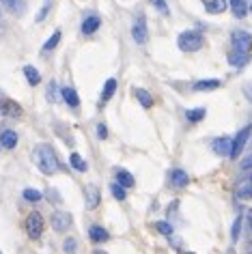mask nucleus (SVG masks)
Returning <instances> with one entry per match:
<instances>
[{
	"instance_id": "f257e3e1",
	"label": "nucleus",
	"mask_w": 252,
	"mask_h": 254,
	"mask_svg": "<svg viewBox=\"0 0 252 254\" xmlns=\"http://www.w3.org/2000/svg\"><path fill=\"white\" fill-rule=\"evenodd\" d=\"M33 160L37 164V168L41 170L43 175H54L56 170L61 168V162L56 157V151L50 147V144H39L33 153Z\"/></svg>"
},
{
	"instance_id": "f03ea898",
	"label": "nucleus",
	"mask_w": 252,
	"mask_h": 254,
	"mask_svg": "<svg viewBox=\"0 0 252 254\" xmlns=\"http://www.w3.org/2000/svg\"><path fill=\"white\" fill-rule=\"evenodd\" d=\"M203 35L198 30H184L179 37H177V46L181 52H198L203 48Z\"/></svg>"
},
{
	"instance_id": "7ed1b4c3",
	"label": "nucleus",
	"mask_w": 252,
	"mask_h": 254,
	"mask_svg": "<svg viewBox=\"0 0 252 254\" xmlns=\"http://www.w3.org/2000/svg\"><path fill=\"white\" fill-rule=\"evenodd\" d=\"M24 228H26L30 239H39L43 235V228H46V222H43V215L39 211H33L24 222Z\"/></svg>"
},
{
	"instance_id": "20e7f679",
	"label": "nucleus",
	"mask_w": 252,
	"mask_h": 254,
	"mask_svg": "<svg viewBox=\"0 0 252 254\" xmlns=\"http://www.w3.org/2000/svg\"><path fill=\"white\" fill-rule=\"evenodd\" d=\"M231 48L239 50V52H248L250 54V50H252V35L248 33V30H242V28L233 30V33H231Z\"/></svg>"
},
{
	"instance_id": "39448f33",
	"label": "nucleus",
	"mask_w": 252,
	"mask_h": 254,
	"mask_svg": "<svg viewBox=\"0 0 252 254\" xmlns=\"http://www.w3.org/2000/svg\"><path fill=\"white\" fill-rule=\"evenodd\" d=\"M250 131H252V125H246L239 134L233 138V142H231V155L233 160H237L239 155H242V149L246 147V142H248V138H250Z\"/></svg>"
},
{
	"instance_id": "423d86ee",
	"label": "nucleus",
	"mask_w": 252,
	"mask_h": 254,
	"mask_svg": "<svg viewBox=\"0 0 252 254\" xmlns=\"http://www.w3.org/2000/svg\"><path fill=\"white\" fill-rule=\"evenodd\" d=\"M73 224V215L69 211H54L52 213V228L56 233H65Z\"/></svg>"
},
{
	"instance_id": "0eeeda50",
	"label": "nucleus",
	"mask_w": 252,
	"mask_h": 254,
	"mask_svg": "<svg viewBox=\"0 0 252 254\" xmlns=\"http://www.w3.org/2000/svg\"><path fill=\"white\" fill-rule=\"evenodd\" d=\"M0 114L11 117V119H17V117H22V106L17 104V101H13V99L2 97V101H0Z\"/></svg>"
},
{
	"instance_id": "6e6552de",
	"label": "nucleus",
	"mask_w": 252,
	"mask_h": 254,
	"mask_svg": "<svg viewBox=\"0 0 252 254\" xmlns=\"http://www.w3.org/2000/svg\"><path fill=\"white\" fill-rule=\"evenodd\" d=\"M131 37H134L136 43H147L149 41V30H147V24H144V17H138L131 26Z\"/></svg>"
},
{
	"instance_id": "1a4fd4ad",
	"label": "nucleus",
	"mask_w": 252,
	"mask_h": 254,
	"mask_svg": "<svg viewBox=\"0 0 252 254\" xmlns=\"http://www.w3.org/2000/svg\"><path fill=\"white\" fill-rule=\"evenodd\" d=\"M99 200H102V192H99V188H97V186H86V188H84V202H86V209L99 207Z\"/></svg>"
},
{
	"instance_id": "9d476101",
	"label": "nucleus",
	"mask_w": 252,
	"mask_h": 254,
	"mask_svg": "<svg viewBox=\"0 0 252 254\" xmlns=\"http://www.w3.org/2000/svg\"><path fill=\"white\" fill-rule=\"evenodd\" d=\"M231 138H226V136H222V138H216V140L211 142V151L216 155H220V157H229L231 155Z\"/></svg>"
},
{
	"instance_id": "9b49d317",
	"label": "nucleus",
	"mask_w": 252,
	"mask_h": 254,
	"mask_svg": "<svg viewBox=\"0 0 252 254\" xmlns=\"http://www.w3.org/2000/svg\"><path fill=\"white\" fill-rule=\"evenodd\" d=\"M252 56L248 52H239V50L235 48H231V52H229V65L233 67H244V65H248Z\"/></svg>"
},
{
	"instance_id": "f8f14e48",
	"label": "nucleus",
	"mask_w": 252,
	"mask_h": 254,
	"mask_svg": "<svg viewBox=\"0 0 252 254\" xmlns=\"http://www.w3.org/2000/svg\"><path fill=\"white\" fill-rule=\"evenodd\" d=\"M205 11L211 15H220L229 9V0H205Z\"/></svg>"
},
{
	"instance_id": "ddd939ff",
	"label": "nucleus",
	"mask_w": 252,
	"mask_h": 254,
	"mask_svg": "<svg viewBox=\"0 0 252 254\" xmlns=\"http://www.w3.org/2000/svg\"><path fill=\"white\" fill-rule=\"evenodd\" d=\"M99 26H102V20H99V15H86L84 22H82V33L84 35H93L95 30H99Z\"/></svg>"
},
{
	"instance_id": "4468645a",
	"label": "nucleus",
	"mask_w": 252,
	"mask_h": 254,
	"mask_svg": "<svg viewBox=\"0 0 252 254\" xmlns=\"http://www.w3.org/2000/svg\"><path fill=\"white\" fill-rule=\"evenodd\" d=\"M61 97L65 99V104H67V106L80 108V97H78V93H75V88H71V86H63V88H61Z\"/></svg>"
},
{
	"instance_id": "2eb2a0df",
	"label": "nucleus",
	"mask_w": 252,
	"mask_h": 254,
	"mask_svg": "<svg viewBox=\"0 0 252 254\" xmlns=\"http://www.w3.org/2000/svg\"><path fill=\"white\" fill-rule=\"evenodd\" d=\"M15 144H17V131H13V129H2L0 131V147L13 149Z\"/></svg>"
},
{
	"instance_id": "dca6fc26",
	"label": "nucleus",
	"mask_w": 252,
	"mask_h": 254,
	"mask_svg": "<svg viewBox=\"0 0 252 254\" xmlns=\"http://www.w3.org/2000/svg\"><path fill=\"white\" fill-rule=\"evenodd\" d=\"M89 237H91V241L93 244H104V241H108L110 239V233L106 231V228H102V226H91L89 228Z\"/></svg>"
},
{
	"instance_id": "f3484780",
	"label": "nucleus",
	"mask_w": 252,
	"mask_h": 254,
	"mask_svg": "<svg viewBox=\"0 0 252 254\" xmlns=\"http://www.w3.org/2000/svg\"><path fill=\"white\" fill-rule=\"evenodd\" d=\"M134 95H136V99L140 101V106L142 108H153V104H155V99H153V95H151L147 88H134Z\"/></svg>"
},
{
	"instance_id": "a211bd4d",
	"label": "nucleus",
	"mask_w": 252,
	"mask_h": 254,
	"mask_svg": "<svg viewBox=\"0 0 252 254\" xmlns=\"http://www.w3.org/2000/svg\"><path fill=\"white\" fill-rule=\"evenodd\" d=\"M117 183L119 186H123V188H134V175L129 173V170H125V168H117Z\"/></svg>"
},
{
	"instance_id": "6ab92c4d",
	"label": "nucleus",
	"mask_w": 252,
	"mask_h": 254,
	"mask_svg": "<svg viewBox=\"0 0 252 254\" xmlns=\"http://www.w3.org/2000/svg\"><path fill=\"white\" fill-rule=\"evenodd\" d=\"M171 183L175 188H186L188 183H190V177H188L186 170L177 168V170H173V173H171Z\"/></svg>"
},
{
	"instance_id": "aec40b11",
	"label": "nucleus",
	"mask_w": 252,
	"mask_h": 254,
	"mask_svg": "<svg viewBox=\"0 0 252 254\" xmlns=\"http://www.w3.org/2000/svg\"><path fill=\"white\" fill-rule=\"evenodd\" d=\"M229 7H231V11H233V15L235 17H246L250 4L246 2V0H229Z\"/></svg>"
},
{
	"instance_id": "412c9836",
	"label": "nucleus",
	"mask_w": 252,
	"mask_h": 254,
	"mask_svg": "<svg viewBox=\"0 0 252 254\" xmlns=\"http://www.w3.org/2000/svg\"><path fill=\"white\" fill-rule=\"evenodd\" d=\"M194 91L196 93H205V91H216V88H220V80H198L194 82Z\"/></svg>"
},
{
	"instance_id": "4be33fe9",
	"label": "nucleus",
	"mask_w": 252,
	"mask_h": 254,
	"mask_svg": "<svg viewBox=\"0 0 252 254\" xmlns=\"http://www.w3.org/2000/svg\"><path fill=\"white\" fill-rule=\"evenodd\" d=\"M22 71H24V75H26V82H28L30 86H37V84L41 82V73H39V69H37V67L26 65V67L22 69Z\"/></svg>"
},
{
	"instance_id": "5701e85b",
	"label": "nucleus",
	"mask_w": 252,
	"mask_h": 254,
	"mask_svg": "<svg viewBox=\"0 0 252 254\" xmlns=\"http://www.w3.org/2000/svg\"><path fill=\"white\" fill-rule=\"evenodd\" d=\"M69 166L75 168L78 173H86V168H89V164L84 162V157H82L80 153H71L69 155Z\"/></svg>"
},
{
	"instance_id": "b1692460",
	"label": "nucleus",
	"mask_w": 252,
	"mask_h": 254,
	"mask_svg": "<svg viewBox=\"0 0 252 254\" xmlns=\"http://www.w3.org/2000/svg\"><path fill=\"white\" fill-rule=\"evenodd\" d=\"M186 117H188L190 123H200V121L207 117V110H205V108H194V110H188L186 112Z\"/></svg>"
},
{
	"instance_id": "393cba45",
	"label": "nucleus",
	"mask_w": 252,
	"mask_h": 254,
	"mask_svg": "<svg viewBox=\"0 0 252 254\" xmlns=\"http://www.w3.org/2000/svg\"><path fill=\"white\" fill-rule=\"evenodd\" d=\"M115 91H117V80L115 78H108V80H106V84H104V91H102V99L108 101L112 95H115Z\"/></svg>"
},
{
	"instance_id": "a878e982",
	"label": "nucleus",
	"mask_w": 252,
	"mask_h": 254,
	"mask_svg": "<svg viewBox=\"0 0 252 254\" xmlns=\"http://www.w3.org/2000/svg\"><path fill=\"white\" fill-rule=\"evenodd\" d=\"M22 196H24V200H28V202H39L43 198V194L39 192V190H35V188H26L22 192Z\"/></svg>"
},
{
	"instance_id": "bb28decb",
	"label": "nucleus",
	"mask_w": 252,
	"mask_h": 254,
	"mask_svg": "<svg viewBox=\"0 0 252 254\" xmlns=\"http://www.w3.org/2000/svg\"><path fill=\"white\" fill-rule=\"evenodd\" d=\"M61 37H63V33H61V30H54V33H52V37H50V39H48L46 43H43V52H50V50H54L56 46H59Z\"/></svg>"
},
{
	"instance_id": "cd10ccee",
	"label": "nucleus",
	"mask_w": 252,
	"mask_h": 254,
	"mask_svg": "<svg viewBox=\"0 0 252 254\" xmlns=\"http://www.w3.org/2000/svg\"><path fill=\"white\" fill-rule=\"evenodd\" d=\"M63 250H65V254H75L78 252V241H75L73 237H67L65 241H63Z\"/></svg>"
},
{
	"instance_id": "c85d7f7f",
	"label": "nucleus",
	"mask_w": 252,
	"mask_h": 254,
	"mask_svg": "<svg viewBox=\"0 0 252 254\" xmlns=\"http://www.w3.org/2000/svg\"><path fill=\"white\" fill-rule=\"evenodd\" d=\"M110 192H112V196H115L117 200H125V198H127V194H125V188L119 186V183H112V186H110Z\"/></svg>"
},
{
	"instance_id": "c756f323",
	"label": "nucleus",
	"mask_w": 252,
	"mask_h": 254,
	"mask_svg": "<svg viewBox=\"0 0 252 254\" xmlns=\"http://www.w3.org/2000/svg\"><path fill=\"white\" fill-rule=\"evenodd\" d=\"M237 198H242V200L252 198V183H246V186H242L237 190Z\"/></svg>"
},
{
	"instance_id": "7c9ffc66",
	"label": "nucleus",
	"mask_w": 252,
	"mask_h": 254,
	"mask_svg": "<svg viewBox=\"0 0 252 254\" xmlns=\"http://www.w3.org/2000/svg\"><path fill=\"white\" fill-rule=\"evenodd\" d=\"M155 231H157V233H162V235H166V237H171V235L175 233V231H173V226L168 224V222H155Z\"/></svg>"
},
{
	"instance_id": "2f4dec72",
	"label": "nucleus",
	"mask_w": 252,
	"mask_h": 254,
	"mask_svg": "<svg viewBox=\"0 0 252 254\" xmlns=\"http://www.w3.org/2000/svg\"><path fill=\"white\" fill-rule=\"evenodd\" d=\"M151 4L160 11L162 15H168V4H166V0H151Z\"/></svg>"
},
{
	"instance_id": "473e14b6",
	"label": "nucleus",
	"mask_w": 252,
	"mask_h": 254,
	"mask_svg": "<svg viewBox=\"0 0 252 254\" xmlns=\"http://www.w3.org/2000/svg\"><path fill=\"white\" fill-rule=\"evenodd\" d=\"M239 231H242V218H237V220H235V224H233V233H231L233 241H237V239H239Z\"/></svg>"
},
{
	"instance_id": "72a5a7b5",
	"label": "nucleus",
	"mask_w": 252,
	"mask_h": 254,
	"mask_svg": "<svg viewBox=\"0 0 252 254\" xmlns=\"http://www.w3.org/2000/svg\"><path fill=\"white\" fill-rule=\"evenodd\" d=\"M242 93H244V97H246V99L252 101V80H250V82H246V84L242 86Z\"/></svg>"
},
{
	"instance_id": "f704fd0d",
	"label": "nucleus",
	"mask_w": 252,
	"mask_h": 254,
	"mask_svg": "<svg viewBox=\"0 0 252 254\" xmlns=\"http://www.w3.org/2000/svg\"><path fill=\"white\" fill-rule=\"evenodd\" d=\"M48 11H50V0H46V4H43V7H41V11H39V15H37V22H43V20H46Z\"/></svg>"
},
{
	"instance_id": "c9c22d12",
	"label": "nucleus",
	"mask_w": 252,
	"mask_h": 254,
	"mask_svg": "<svg viewBox=\"0 0 252 254\" xmlns=\"http://www.w3.org/2000/svg\"><path fill=\"white\" fill-rule=\"evenodd\" d=\"M97 138H102V140H104V138H108V127H106L104 123L97 125Z\"/></svg>"
},
{
	"instance_id": "e433bc0d",
	"label": "nucleus",
	"mask_w": 252,
	"mask_h": 254,
	"mask_svg": "<svg viewBox=\"0 0 252 254\" xmlns=\"http://www.w3.org/2000/svg\"><path fill=\"white\" fill-rule=\"evenodd\" d=\"M56 84H54V82H50V86H48V97L50 99H56Z\"/></svg>"
},
{
	"instance_id": "4c0bfd02",
	"label": "nucleus",
	"mask_w": 252,
	"mask_h": 254,
	"mask_svg": "<svg viewBox=\"0 0 252 254\" xmlns=\"http://www.w3.org/2000/svg\"><path fill=\"white\" fill-rule=\"evenodd\" d=\"M242 168H244V170H248V168H252V155H250V157H246V160L242 162Z\"/></svg>"
},
{
	"instance_id": "58836bf2",
	"label": "nucleus",
	"mask_w": 252,
	"mask_h": 254,
	"mask_svg": "<svg viewBox=\"0 0 252 254\" xmlns=\"http://www.w3.org/2000/svg\"><path fill=\"white\" fill-rule=\"evenodd\" d=\"M93 254H108V252H106V250H95Z\"/></svg>"
},
{
	"instance_id": "ea45409f",
	"label": "nucleus",
	"mask_w": 252,
	"mask_h": 254,
	"mask_svg": "<svg viewBox=\"0 0 252 254\" xmlns=\"http://www.w3.org/2000/svg\"><path fill=\"white\" fill-rule=\"evenodd\" d=\"M248 11H250V13H252V4H250V7H248Z\"/></svg>"
},
{
	"instance_id": "a19ab883",
	"label": "nucleus",
	"mask_w": 252,
	"mask_h": 254,
	"mask_svg": "<svg viewBox=\"0 0 252 254\" xmlns=\"http://www.w3.org/2000/svg\"><path fill=\"white\" fill-rule=\"evenodd\" d=\"M250 183H252V175H250Z\"/></svg>"
},
{
	"instance_id": "79ce46f5",
	"label": "nucleus",
	"mask_w": 252,
	"mask_h": 254,
	"mask_svg": "<svg viewBox=\"0 0 252 254\" xmlns=\"http://www.w3.org/2000/svg\"><path fill=\"white\" fill-rule=\"evenodd\" d=\"M186 254H194V252H186Z\"/></svg>"
},
{
	"instance_id": "37998d69",
	"label": "nucleus",
	"mask_w": 252,
	"mask_h": 254,
	"mask_svg": "<svg viewBox=\"0 0 252 254\" xmlns=\"http://www.w3.org/2000/svg\"><path fill=\"white\" fill-rule=\"evenodd\" d=\"M250 226H252V220H250Z\"/></svg>"
},
{
	"instance_id": "c03bdc74",
	"label": "nucleus",
	"mask_w": 252,
	"mask_h": 254,
	"mask_svg": "<svg viewBox=\"0 0 252 254\" xmlns=\"http://www.w3.org/2000/svg\"><path fill=\"white\" fill-rule=\"evenodd\" d=\"M0 254H2V252H0Z\"/></svg>"
}]
</instances>
